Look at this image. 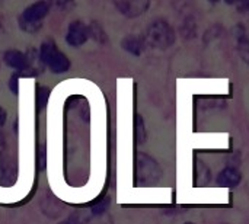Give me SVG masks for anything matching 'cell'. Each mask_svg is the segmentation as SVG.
<instances>
[{
	"mask_svg": "<svg viewBox=\"0 0 249 224\" xmlns=\"http://www.w3.org/2000/svg\"><path fill=\"white\" fill-rule=\"evenodd\" d=\"M242 182V173L232 166L225 168L216 178V184L222 188H235Z\"/></svg>",
	"mask_w": 249,
	"mask_h": 224,
	"instance_id": "cell-1",
	"label": "cell"
},
{
	"mask_svg": "<svg viewBox=\"0 0 249 224\" xmlns=\"http://www.w3.org/2000/svg\"><path fill=\"white\" fill-rule=\"evenodd\" d=\"M238 7L244 12H249V0H244L238 4Z\"/></svg>",
	"mask_w": 249,
	"mask_h": 224,
	"instance_id": "cell-2",
	"label": "cell"
},
{
	"mask_svg": "<svg viewBox=\"0 0 249 224\" xmlns=\"http://www.w3.org/2000/svg\"><path fill=\"white\" fill-rule=\"evenodd\" d=\"M185 224H194V223H185Z\"/></svg>",
	"mask_w": 249,
	"mask_h": 224,
	"instance_id": "cell-3",
	"label": "cell"
}]
</instances>
